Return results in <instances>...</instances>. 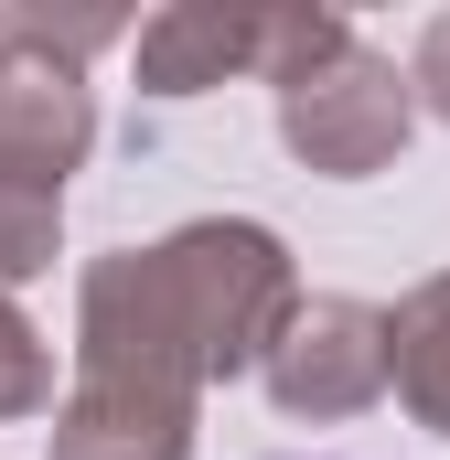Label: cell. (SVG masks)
I'll return each mask as SVG.
<instances>
[{"instance_id":"cell-1","label":"cell","mask_w":450,"mask_h":460,"mask_svg":"<svg viewBox=\"0 0 450 460\" xmlns=\"http://www.w3.org/2000/svg\"><path fill=\"white\" fill-rule=\"evenodd\" d=\"M301 300L290 246L247 215L172 226L161 246H118L76 279V375H129L204 396L215 375H257Z\"/></svg>"},{"instance_id":"cell-2","label":"cell","mask_w":450,"mask_h":460,"mask_svg":"<svg viewBox=\"0 0 450 460\" xmlns=\"http://www.w3.org/2000/svg\"><path fill=\"white\" fill-rule=\"evenodd\" d=\"M343 11H268V0H172V11H150L140 32H129V54H140V86L150 97H204L225 75H257V86H279V75H301L311 54H333Z\"/></svg>"},{"instance_id":"cell-3","label":"cell","mask_w":450,"mask_h":460,"mask_svg":"<svg viewBox=\"0 0 450 460\" xmlns=\"http://www.w3.org/2000/svg\"><path fill=\"white\" fill-rule=\"evenodd\" d=\"M408 128H418L408 65L375 54L364 32H343L333 54H311L301 75H279V139H290V161L322 172V182H364V172H386V161L408 150Z\"/></svg>"},{"instance_id":"cell-4","label":"cell","mask_w":450,"mask_h":460,"mask_svg":"<svg viewBox=\"0 0 450 460\" xmlns=\"http://www.w3.org/2000/svg\"><path fill=\"white\" fill-rule=\"evenodd\" d=\"M257 375H268V396L290 418H364L386 396V311L343 300V289L290 300V322H279V343L257 353Z\"/></svg>"},{"instance_id":"cell-5","label":"cell","mask_w":450,"mask_h":460,"mask_svg":"<svg viewBox=\"0 0 450 460\" xmlns=\"http://www.w3.org/2000/svg\"><path fill=\"white\" fill-rule=\"evenodd\" d=\"M97 150V97L76 65H43V54H0V182L32 193V204H65V182L86 172Z\"/></svg>"},{"instance_id":"cell-6","label":"cell","mask_w":450,"mask_h":460,"mask_svg":"<svg viewBox=\"0 0 450 460\" xmlns=\"http://www.w3.org/2000/svg\"><path fill=\"white\" fill-rule=\"evenodd\" d=\"M194 407L204 396H172V385H129V375H76L43 460H194Z\"/></svg>"},{"instance_id":"cell-7","label":"cell","mask_w":450,"mask_h":460,"mask_svg":"<svg viewBox=\"0 0 450 460\" xmlns=\"http://www.w3.org/2000/svg\"><path fill=\"white\" fill-rule=\"evenodd\" d=\"M386 385L408 396V418L429 439H450V268L386 311Z\"/></svg>"},{"instance_id":"cell-8","label":"cell","mask_w":450,"mask_h":460,"mask_svg":"<svg viewBox=\"0 0 450 460\" xmlns=\"http://www.w3.org/2000/svg\"><path fill=\"white\" fill-rule=\"evenodd\" d=\"M129 43V11H54V0H0V54H43V65H76Z\"/></svg>"},{"instance_id":"cell-9","label":"cell","mask_w":450,"mask_h":460,"mask_svg":"<svg viewBox=\"0 0 450 460\" xmlns=\"http://www.w3.org/2000/svg\"><path fill=\"white\" fill-rule=\"evenodd\" d=\"M54 407V343L11 311V289H0V418H43Z\"/></svg>"},{"instance_id":"cell-10","label":"cell","mask_w":450,"mask_h":460,"mask_svg":"<svg viewBox=\"0 0 450 460\" xmlns=\"http://www.w3.org/2000/svg\"><path fill=\"white\" fill-rule=\"evenodd\" d=\"M54 246H65V204H32V193L0 182V289H11V279H43Z\"/></svg>"},{"instance_id":"cell-11","label":"cell","mask_w":450,"mask_h":460,"mask_svg":"<svg viewBox=\"0 0 450 460\" xmlns=\"http://www.w3.org/2000/svg\"><path fill=\"white\" fill-rule=\"evenodd\" d=\"M408 97H418L429 118H450V11L429 22V32H418V65H408Z\"/></svg>"}]
</instances>
